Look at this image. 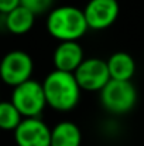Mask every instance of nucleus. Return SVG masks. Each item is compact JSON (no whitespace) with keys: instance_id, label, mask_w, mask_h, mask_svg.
<instances>
[{"instance_id":"f257e3e1","label":"nucleus","mask_w":144,"mask_h":146,"mask_svg":"<svg viewBox=\"0 0 144 146\" xmlns=\"http://www.w3.org/2000/svg\"><path fill=\"white\" fill-rule=\"evenodd\" d=\"M41 84L47 105L52 109L68 112L76 108L79 104L82 90L79 88L74 74L54 70L44 78Z\"/></svg>"},{"instance_id":"f03ea898","label":"nucleus","mask_w":144,"mask_h":146,"mask_svg":"<svg viewBox=\"0 0 144 146\" xmlns=\"http://www.w3.org/2000/svg\"><path fill=\"white\" fill-rule=\"evenodd\" d=\"M47 30L51 37L62 41H78L89 30L84 10L75 6H58L47 16Z\"/></svg>"},{"instance_id":"7ed1b4c3","label":"nucleus","mask_w":144,"mask_h":146,"mask_svg":"<svg viewBox=\"0 0 144 146\" xmlns=\"http://www.w3.org/2000/svg\"><path fill=\"white\" fill-rule=\"evenodd\" d=\"M99 95L102 106L114 115L130 112L137 102V90L132 81L110 80Z\"/></svg>"},{"instance_id":"20e7f679","label":"nucleus","mask_w":144,"mask_h":146,"mask_svg":"<svg viewBox=\"0 0 144 146\" xmlns=\"http://www.w3.org/2000/svg\"><path fill=\"white\" fill-rule=\"evenodd\" d=\"M10 101L23 118H40L47 106L43 84L33 78L13 88Z\"/></svg>"},{"instance_id":"39448f33","label":"nucleus","mask_w":144,"mask_h":146,"mask_svg":"<svg viewBox=\"0 0 144 146\" xmlns=\"http://www.w3.org/2000/svg\"><path fill=\"white\" fill-rule=\"evenodd\" d=\"M33 71L34 61L31 55L21 50L9 51L0 61V80L13 88L31 80Z\"/></svg>"},{"instance_id":"423d86ee","label":"nucleus","mask_w":144,"mask_h":146,"mask_svg":"<svg viewBox=\"0 0 144 146\" xmlns=\"http://www.w3.org/2000/svg\"><path fill=\"white\" fill-rule=\"evenodd\" d=\"M74 75L79 88L91 92H100L105 88V85L110 81L106 60L96 57L85 58L84 62L74 72Z\"/></svg>"},{"instance_id":"0eeeda50","label":"nucleus","mask_w":144,"mask_h":146,"mask_svg":"<svg viewBox=\"0 0 144 146\" xmlns=\"http://www.w3.org/2000/svg\"><path fill=\"white\" fill-rule=\"evenodd\" d=\"M13 133L17 146H51V128L41 118H24Z\"/></svg>"},{"instance_id":"6e6552de","label":"nucleus","mask_w":144,"mask_h":146,"mask_svg":"<svg viewBox=\"0 0 144 146\" xmlns=\"http://www.w3.org/2000/svg\"><path fill=\"white\" fill-rule=\"evenodd\" d=\"M120 13L117 0H89L84 9L88 27L92 30H106L114 24Z\"/></svg>"},{"instance_id":"1a4fd4ad","label":"nucleus","mask_w":144,"mask_h":146,"mask_svg":"<svg viewBox=\"0 0 144 146\" xmlns=\"http://www.w3.org/2000/svg\"><path fill=\"white\" fill-rule=\"evenodd\" d=\"M84 50L78 41H62L52 54V62L57 71L74 74L84 62Z\"/></svg>"},{"instance_id":"9d476101","label":"nucleus","mask_w":144,"mask_h":146,"mask_svg":"<svg viewBox=\"0 0 144 146\" xmlns=\"http://www.w3.org/2000/svg\"><path fill=\"white\" fill-rule=\"evenodd\" d=\"M107 70L110 80L114 81H132L136 74V61L134 58L124 51L113 52L107 60Z\"/></svg>"},{"instance_id":"9b49d317","label":"nucleus","mask_w":144,"mask_h":146,"mask_svg":"<svg viewBox=\"0 0 144 146\" xmlns=\"http://www.w3.org/2000/svg\"><path fill=\"white\" fill-rule=\"evenodd\" d=\"M82 132L71 121H62L51 128V146H81Z\"/></svg>"},{"instance_id":"f8f14e48","label":"nucleus","mask_w":144,"mask_h":146,"mask_svg":"<svg viewBox=\"0 0 144 146\" xmlns=\"http://www.w3.org/2000/svg\"><path fill=\"white\" fill-rule=\"evenodd\" d=\"M36 23V16L23 6H18L13 11L4 16V26L6 29L16 36H21L28 33Z\"/></svg>"},{"instance_id":"ddd939ff","label":"nucleus","mask_w":144,"mask_h":146,"mask_svg":"<svg viewBox=\"0 0 144 146\" xmlns=\"http://www.w3.org/2000/svg\"><path fill=\"white\" fill-rule=\"evenodd\" d=\"M24 118L11 101H0V129L14 132Z\"/></svg>"},{"instance_id":"4468645a","label":"nucleus","mask_w":144,"mask_h":146,"mask_svg":"<svg viewBox=\"0 0 144 146\" xmlns=\"http://www.w3.org/2000/svg\"><path fill=\"white\" fill-rule=\"evenodd\" d=\"M55 0H20V6L30 10L36 17L52 10V4Z\"/></svg>"},{"instance_id":"2eb2a0df","label":"nucleus","mask_w":144,"mask_h":146,"mask_svg":"<svg viewBox=\"0 0 144 146\" xmlns=\"http://www.w3.org/2000/svg\"><path fill=\"white\" fill-rule=\"evenodd\" d=\"M20 6V0H0V14L6 16Z\"/></svg>"}]
</instances>
